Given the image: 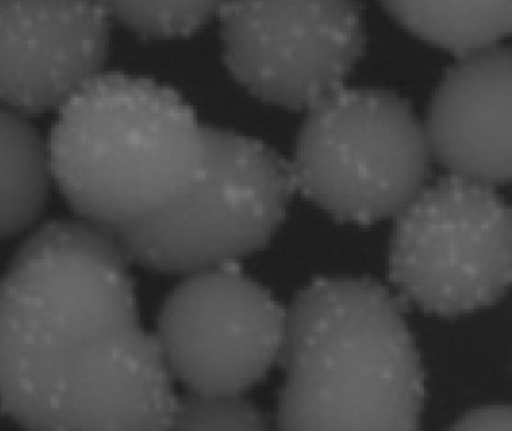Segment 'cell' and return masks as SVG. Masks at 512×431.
<instances>
[{
    "mask_svg": "<svg viewBox=\"0 0 512 431\" xmlns=\"http://www.w3.org/2000/svg\"><path fill=\"white\" fill-rule=\"evenodd\" d=\"M128 255L83 221L28 236L0 276V408L27 431H162L179 397Z\"/></svg>",
    "mask_w": 512,
    "mask_h": 431,
    "instance_id": "cell-1",
    "label": "cell"
},
{
    "mask_svg": "<svg viewBox=\"0 0 512 431\" xmlns=\"http://www.w3.org/2000/svg\"><path fill=\"white\" fill-rule=\"evenodd\" d=\"M286 314L278 431H419L426 371L381 283L323 276Z\"/></svg>",
    "mask_w": 512,
    "mask_h": 431,
    "instance_id": "cell-2",
    "label": "cell"
},
{
    "mask_svg": "<svg viewBox=\"0 0 512 431\" xmlns=\"http://www.w3.org/2000/svg\"><path fill=\"white\" fill-rule=\"evenodd\" d=\"M204 129L171 87L100 73L59 109L47 140L53 182L81 221L120 232L191 187L204 163Z\"/></svg>",
    "mask_w": 512,
    "mask_h": 431,
    "instance_id": "cell-3",
    "label": "cell"
},
{
    "mask_svg": "<svg viewBox=\"0 0 512 431\" xmlns=\"http://www.w3.org/2000/svg\"><path fill=\"white\" fill-rule=\"evenodd\" d=\"M204 163L176 202L153 218L111 233L129 261L162 273L236 264L264 249L294 194L291 165L264 143L207 128Z\"/></svg>",
    "mask_w": 512,
    "mask_h": 431,
    "instance_id": "cell-4",
    "label": "cell"
},
{
    "mask_svg": "<svg viewBox=\"0 0 512 431\" xmlns=\"http://www.w3.org/2000/svg\"><path fill=\"white\" fill-rule=\"evenodd\" d=\"M429 143L409 101L343 89L312 106L291 163L295 185L336 221L398 216L430 174Z\"/></svg>",
    "mask_w": 512,
    "mask_h": 431,
    "instance_id": "cell-5",
    "label": "cell"
},
{
    "mask_svg": "<svg viewBox=\"0 0 512 431\" xmlns=\"http://www.w3.org/2000/svg\"><path fill=\"white\" fill-rule=\"evenodd\" d=\"M390 278L440 317L491 306L511 286V208L483 183L436 180L396 216Z\"/></svg>",
    "mask_w": 512,
    "mask_h": 431,
    "instance_id": "cell-6",
    "label": "cell"
},
{
    "mask_svg": "<svg viewBox=\"0 0 512 431\" xmlns=\"http://www.w3.org/2000/svg\"><path fill=\"white\" fill-rule=\"evenodd\" d=\"M286 309L238 264L191 273L163 301L156 337L191 393L243 396L280 362Z\"/></svg>",
    "mask_w": 512,
    "mask_h": 431,
    "instance_id": "cell-7",
    "label": "cell"
},
{
    "mask_svg": "<svg viewBox=\"0 0 512 431\" xmlns=\"http://www.w3.org/2000/svg\"><path fill=\"white\" fill-rule=\"evenodd\" d=\"M225 64L255 97L306 109L343 89L364 55L362 5L325 2H221Z\"/></svg>",
    "mask_w": 512,
    "mask_h": 431,
    "instance_id": "cell-8",
    "label": "cell"
},
{
    "mask_svg": "<svg viewBox=\"0 0 512 431\" xmlns=\"http://www.w3.org/2000/svg\"><path fill=\"white\" fill-rule=\"evenodd\" d=\"M111 21L101 2L0 0V104L27 117L59 111L103 73Z\"/></svg>",
    "mask_w": 512,
    "mask_h": 431,
    "instance_id": "cell-9",
    "label": "cell"
},
{
    "mask_svg": "<svg viewBox=\"0 0 512 431\" xmlns=\"http://www.w3.org/2000/svg\"><path fill=\"white\" fill-rule=\"evenodd\" d=\"M512 53L509 47L468 56L450 67L430 104V156L452 176L488 187L511 180Z\"/></svg>",
    "mask_w": 512,
    "mask_h": 431,
    "instance_id": "cell-10",
    "label": "cell"
},
{
    "mask_svg": "<svg viewBox=\"0 0 512 431\" xmlns=\"http://www.w3.org/2000/svg\"><path fill=\"white\" fill-rule=\"evenodd\" d=\"M52 183L47 140L27 115L0 104V239L41 218Z\"/></svg>",
    "mask_w": 512,
    "mask_h": 431,
    "instance_id": "cell-11",
    "label": "cell"
},
{
    "mask_svg": "<svg viewBox=\"0 0 512 431\" xmlns=\"http://www.w3.org/2000/svg\"><path fill=\"white\" fill-rule=\"evenodd\" d=\"M407 30L461 59L492 49L512 28L511 0L382 2Z\"/></svg>",
    "mask_w": 512,
    "mask_h": 431,
    "instance_id": "cell-12",
    "label": "cell"
},
{
    "mask_svg": "<svg viewBox=\"0 0 512 431\" xmlns=\"http://www.w3.org/2000/svg\"><path fill=\"white\" fill-rule=\"evenodd\" d=\"M111 18L145 39L184 38L219 13L221 2H114Z\"/></svg>",
    "mask_w": 512,
    "mask_h": 431,
    "instance_id": "cell-13",
    "label": "cell"
},
{
    "mask_svg": "<svg viewBox=\"0 0 512 431\" xmlns=\"http://www.w3.org/2000/svg\"><path fill=\"white\" fill-rule=\"evenodd\" d=\"M162 431H270L260 408L243 396L188 393Z\"/></svg>",
    "mask_w": 512,
    "mask_h": 431,
    "instance_id": "cell-14",
    "label": "cell"
},
{
    "mask_svg": "<svg viewBox=\"0 0 512 431\" xmlns=\"http://www.w3.org/2000/svg\"><path fill=\"white\" fill-rule=\"evenodd\" d=\"M449 431H512V413L508 405L474 408L458 419Z\"/></svg>",
    "mask_w": 512,
    "mask_h": 431,
    "instance_id": "cell-15",
    "label": "cell"
}]
</instances>
